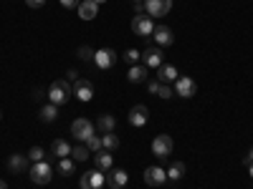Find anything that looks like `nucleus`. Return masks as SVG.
I'll use <instances>...</instances> for the list:
<instances>
[{"label":"nucleus","instance_id":"nucleus-7","mask_svg":"<svg viewBox=\"0 0 253 189\" xmlns=\"http://www.w3.org/2000/svg\"><path fill=\"white\" fill-rule=\"evenodd\" d=\"M74 96L79 101H91L94 98V83L89 78H76L74 81Z\"/></svg>","mask_w":253,"mask_h":189},{"label":"nucleus","instance_id":"nucleus-37","mask_svg":"<svg viewBox=\"0 0 253 189\" xmlns=\"http://www.w3.org/2000/svg\"><path fill=\"white\" fill-rule=\"evenodd\" d=\"M243 164H246V166H251V164H253V149H251V152H248V157H246V159H243Z\"/></svg>","mask_w":253,"mask_h":189},{"label":"nucleus","instance_id":"nucleus-42","mask_svg":"<svg viewBox=\"0 0 253 189\" xmlns=\"http://www.w3.org/2000/svg\"><path fill=\"white\" fill-rule=\"evenodd\" d=\"M0 116H3V114H0Z\"/></svg>","mask_w":253,"mask_h":189},{"label":"nucleus","instance_id":"nucleus-33","mask_svg":"<svg viewBox=\"0 0 253 189\" xmlns=\"http://www.w3.org/2000/svg\"><path fill=\"white\" fill-rule=\"evenodd\" d=\"M147 91L157 94V91H160V81H157V78H155V81H147Z\"/></svg>","mask_w":253,"mask_h":189},{"label":"nucleus","instance_id":"nucleus-35","mask_svg":"<svg viewBox=\"0 0 253 189\" xmlns=\"http://www.w3.org/2000/svg\"><path fill=\"white\" fill-rule=\"evenodd\" d=\"M26 5H28V8H43L46 0H26Z\"/></svg>","mask_w":253,"mask_h":189},{"label":"nucleus","instance_id":"nucleus-1","mask_svg":"<svg viewBox=\"0 0 253 189\" xmlns=\"http://www.w3.org/2000/svg\"><path fill=\"white\" fill-rule=\"evenodd\" d=\"M71 94H74V86L66 78H58V81H53L48 86V101L56 103V106H63V103L71 98Z\"/></svg>","mask_w":253,"mask_h":189},{"label":"nucleus","instance_id":"nucleus-31","mask_svg":"<svg viewBox=\"0 0 253 189\" xmlns=\"http://www.w3.org/2000/svg\"><path fill=\"white\" fill-rule=\"evenodd\" d=\"M157 96H160V98H170V96H172V86H170V83H160Z\"/></svg>","mask_w":253,"mask_h":189},{"label":"nucleus","instance_id":"nucleus-17","mask_svg":"<svg viewBox=\"0 0 253 189\" xmlns=\"http://www.w3.org/2000/svg\"><path fill=\"white\" fill-rule=\"evenodd\" d=\"M155 40H157V46L162 48V46H172V40H175V35H172V31L167 28V26H155Z\"/></svg>","mask_w":253,"mask_h":189},{"label":"nucleus","instance_id":"nucleus-29","mask_svg":"<svg viewBox=\"0 0 253 189\" xmlns=\"http://www.w3.org/2000/svg\"><path fill=\"white\" fill-rule=\"evenodd\" d=\"M43 149H41V146H31V149H28V159L36 164V161H43Z\"/></svg>","mask_w":253,"mask_h":189},{"label":"nucleus","instance_id":"nucleus-34","mask_svg":"<svg viewBox=\"0 0 253 189\" xmlns=\"http://www.w3.org/2000/svg\"><path fill=\"white\" fill-rule=\"evenodd\" d=\"M58 3H61L63 8L69 10V8H79V3H81V0H58Z\"/></svg>","mask_w":253,"mask_h":189},{"label":"nucleus","instance_id":"nucleus-5","mask_svg":"<svg viewBox=\"0 0 253 189\" xmlns=\"http://www.w3.org/2000/svg\"><path fill=\"white\" fill-rule=\"evenodd\" d=\"M28 174H31V179H33L36 184H48L53 169H51V164H46V161H36L31 169H28Z\"/></svg>","mask_w":253,"mask_h":189},{"label":"nucleus","instance_id":"nucleus-10","mask_svg":"<svg viewBox=\"0 0 253 189\" xmlns=\"http://www.w3.org/2000/svg\"><path fill=\"white\" fill-rule=\"evenodd\" d=\"M142 63L147 68H160L162 66V48L160 46H150L142 51Z\"/></svg>","mask_w":253,"mask_h":189},{"label":"nucleus","instance_id":"nucleus-36","mask_svg":"<svg viewBox=\"0 0 253 189\" xmlns=\"http://www.w3.org/2000/svg\"><path fill=\"white\" fill-rule=\"evenodd\" d=\"M134 13L142 15V13H144V3H134Z\"/></svg>","mask_w":253,"mask_h":189},{"label":"nucleus","instance_id":"nucleus-24","mask_svg":"<svg viewBox=\"0 0 253 189\" xmlns=\"http://www.w3.org/2000/svg\"><path fill=\"white\" fill-rule=\"evenodd\" d=\"M56 116H58V106H56V103H51V101H48L46 106L41 109V119L51 124V121H56Z\"/></svg>","mask_w":253,"mask_h":189},{"label":"nucleus","instance_id":"nucleus-13","mask_svg":"<svg viewBox=\"0 0 253 189\" xmlns=\"http://www.w3.org/2000/svg\"><path fill=\"white\" fill-rule=\"evenodd\" d=\"M126 119H129L132 126H144L147 121H150V109H147L144 103H137V106L129 109V116H126Z\"/></svg>","mask_w":253,"mask_h":189},{"label":"nucleus","instance_id":"nucleus-12","mask_svg":"<svg viewBox=\"0 0 253 189\" xmlns=\"http://www.w3.org/2000/svg\"><path fill=\"white\" fill-rule=\"evenodd\" d=\"M94 63L99 68H112L114 63H117V51L114 48H101V51H96V56H94Z\"/></svg>","mask_w":253,"mask_h":189},{"label":"nucleus","instance_id":"nucleus-27","mask_svg":"<svg viewBox=\"0 0 253 189\" xmlns=\"http://www.w3.org/2000/svg\"><path fill=\"white\" fill-rule=\"evenodd\" d=\"M74 169H76V161L74 159H69V157L58 159V172L61 174H74Z\"/></svg>","mask_w":253,"mask_h":189},{"label":"nucleus","instance_id":"nucleus-18","mask_svg":"<svg viewBox=\"0 0 253 189\" xmlns=\"http://www.w3.org/2000/svg\"><path fill=\"white\" fill-rule=\"evenodd\" d=\"M99 13V5L94 3V0H81L79 3V18L81 20H94Z\"/></svg>","mask_w":253,"mask_h":189},{"label":"nucleus","instance_id":"nucleus-6","mask_svg":"<svg viewBox=\"0 0 253 189\" xmlns=\"http://www.w3.org/2000/svg\"><path fill=\"white\" fill-rule=\"evenodd\" d=\"M175 94L182 96V98H193L198 94V83L190 78V76H177L175 81Z\"/></svg>","mask_w":253,"mask_h":189},{"label":"nucleus","instance_id":"nucleus-32","mask_svg":"<svg viewBox=\"0 0 253 189\" xmlns=\"http://www.w3.org/2000/svg\"><path fill=\"white\" fill-rule=\"evenodd\" d=\"M124 58H126V61H129V63H137V61L142 58V53H139L137 48H129V51H126V53H124Z\"/></svg>","mask_w":253,"mask_h":189},{"label":"nucleus","instance_id":"nucleus-4","mask_svg":"<svg viewBox=\"0 0 253 189\" xmlns=\"http://www.w3.org/2000/svg\"><path fill=\"white\" fill-rule=\"evenodd\" d=\"M104 184H107V174L99 172V169H91L86 174H81V179H79L81 189H101Z\"/></svg>","mask_w":253,"mask_h":189},{"label":"nucleus","instance_id":"nucleus-26","mask_svg":"<svg viewBox=\"0 0 253 189\" xmlns=\"http://www.w3.org/2000/svg\"><path fill=\"white\" fill-rule=\"evenodd\" d=\"M89 157H91V152H89L84 144H79V146H74V149H71V159H74V161H86Z\"/></svg>","mask_w":253,"mask_h":189},{"label":"nucleus","instance_id":"nucleus-25","mask_svg":"<svg viewBox=\"0 0 253 189\" xmlns=\"http://www.w3.org/2000/svg\"><path fill=\"white\" fill-rule=\"evenodd\" d=\"M101 146H104L107 152L119 149V136H114V131H112V134H104V136H101Z\"/></svg>","mask_w":253,"mask_h":189},{"label":"nucleus","instance_id":"nucleus-19","mask_svg":"<svg viewBox=\"0 0 253 189\" xmlns=\"http://www.w3.org/2000/svg\"><path fill=\"white\" fill-rule=\"evenodd\" d=\"M177 68L175 66H170V63H167V66H165V63H162V66L157 68V81L160 83H170V81H177Z\"/></svg>","mask_w":253,"mask_h":189},{"label":"nucleus","instance_id":"nucleus-9","mask_svg":"<svg viewBox=\"0 0 253 189\" xmlns=\"http://www.w3.org/2000/svg\"><path fill=\"white\" fill-rule=\"evenodd\" d=\"M144 10L150 13L152 18H162V15H167L172 10V0H147Z\"/></svg>","mask_w":253,"mask_h":189},{"label":"nucleus","instance_id":"nucleus-20","mask_svg":"<svg viewBox=\"0 0 253 189\" xmlns=\"http://www.w3.org/2000/svg\"><path fill=\"white\" fill-rule=\"evenodd\" d=\"M147 71L150 68H147L144 63H134V66L126 71V78H129L132 83H142V81H147Z\"/></svg>","mask_w":253,"mask_h":189},{"label":"nucleus","instance_id":"nucleus-30","mask_svg":"<svg viewBox=\"0 0 253 189\" xmlns=\"http://www.w3.org/2000/svg\"><path fill=\"white\" fill-rule=\"evenodd\" d=\"M76 53H79V58H81V61H94V56H96V51H91L89 46H81Z\"/></svg>","mask_w":253,"mask_h":189},{"label":"nucleus","instance_id":"nucleus-2","mask_svg":"<svg viewBox=\"0 0 253 189\" xmlns=\"http://www.w3.org/2000/svg\"><path fill=\"white\" fill-rule=\"evenodd\" d=\"M94 129H96V126H94L89 119H84V116H81V119H74V124H71V136L86 144V139L94 136Z\"/></svg>","mask_w":253,"mask_h":189},{"label":"nucleus","instance_id":"nucleus-14","mask_svg":"<svg viewBox=\"0 0 253 189\" xmlns=\"http://www.w3.org/2000/svg\"><path fill=\"white\" fill-rule=\"evenodd\" d=\"M126 182H129V174H126L124 169H112L107 172V187L109 189H122V187H126Z\"/></svg>","mask_w":253,"mask_h":189},{"label":"nucleus","instance_id":"nucleus-21","mask_svg":"<svg viewBox=\"0 0 253 189\" xmlns=\"http://www.w3.org/2000/svg\"><path fill=\"white\" fill-rule=\"evenodd\" d=\"M71 149H74V146H71L66 139H56V141L51 144V152H53V157H58V159L71 157Z\"/></svg>","mask_w":253,"mask_h":189},{"label":"nucleus","instance_id":"nucleus-23","mask_svg":"<svg viewBox=\"0 0 253 189\" xmlns=\"http://www.w3.org/2000/svg\"><path fill=\"white\" fill-rule=\"evenodd\" d=\"M185 177V161H172L170 169H167V179L170 182H180Z\"/></svg>","mask_w":253,"mask_h":189},{"label":"nucleus","instance_id":"nucleus-16","mask_svg":"<svg viewBox=\"0 0 253 189\" xmlns=\"http://www.w3.org/2000/svg\"><path fill=\"white\" fill-rule=\"evenodd\" d=\"M94 164H96V169H99V172H104V174H107V172L112 169V166H114L112 152H107V149L96 152V154H94Z\"/></svg>","mask_w":253,"mask_h":189},{"label":"nucleus","instance_id":"nucleus-22","mask_svg":"<svg viewBox=\"0 0 253 189\" xmlns=\"http://www.w3.org/2000/svg\"><path fill=\"white\" fill-rule=\"evenodd\" d=\"M94 126H96V129H99L101 134H112V131H114V126H117V119H114L112 114H104V116H99V119H96V124H94Z\"/></svg>","mask_w":253,"mask_h":189},{"label":"nucleus","instance_id":"nucleus-28","mask_svg":"<svg viewBox=\"0 0 253 189\" xmlns=\"http://www.w3.org/2000/svg\"><path fill=\"white\" fill-rule=\"evenodd\" d=\"M86 149H89V152H94V154H96V152H101V149H104V146H101V136H96V134H94V136H89V139H86Z\"/></svg>","mask_w":253,"mask_h":189},{"label":"nucleus","instance_id":"nucleus-8","mask_svg":"<svg viewBox=\"0 0 253 189\" xmlns=\"http://www.w3.org/2000/svg\"><path fill=\"white\" fill-rule=\"evenodd\" d=\"M132 31H134V35H142V38L152 35V33H155L152 18H150V15H137V18L132 20Z\"/></svg>","mask_w":253,"mask_h":189},{"label":"nucleus","instance_id":"nucleus-3","mask_svg":"<svg viewBox=\"0 0 253 189\" xmlns=\"http://www.w3.org/2000/svg\"><path fill=\"white\" fill-rule=\"evenodd\" d=\"M172 136H167V134H160V136H155L152 139V154L157 157V159H167L172 154Z\"/></svg>","mask_w":253,"mask_h":189},{"label":"nucleus","instance_id":"nucleus-41","mask_svg":"<svg viewBox=\"0 0 253 189\" xmlns=\"http://www.w3.org/2000/svg\"><path fill=\"white\" fill-rule=\"evenodd\" d=\"M132 3H142V0H132Z\"/></svg>","mask_w":253,"mask_h":189},{"label":"nucleus","instance_id":"nucleus-39","mask_svg":"<svg viewBox=\"0 0 253 189\" xmlns=\"http://www.w3.org/2000/svg\"><path fill=\"white\" fill-rule=\"evenodd\" d=\"M248 174H251V179H253V164L248 166Z\"/></svg>","mask_w":253,"mask_h":189},{"label":"nucleus","instance_id":"nucleus-11","mask_svg":"<svg viewBox=\"0 0 253 189\" xmlns=\"http://www.w3.org/2000/svg\"><path fill=\"white\" fill-rule=\"evenodd\" d=\"M144 182L150 187H162L167 182V172L162 169V166H147L144 169Z\"/></svg>","mask_w":253,"mask_h":189},{"label":"nucleus","instance_id":"nucleus-38","mask_svg":"<svg viewBox=\"0 0 253 189\" xmlns=\"http://www.w3.org/2000/svg\"><path fill=\"white\" fill-rule=\"evenodd\" d=\"M0 189H8V184H5V179H0Z\"/></svg>","mask_w":253,"mask_h":189},{"label":"nucleus","instance_id":"nucleus-15","mask_svg":"<svg viewBox=\"0 0 253 189\" xmlns=\"http://www.w3.org/2000/svg\"><path fill=\"white\" fill-rule=\"evenodd\" d=\"M28 154H10L8 157V169L13 172V174H23L26 169H31L28 166Z\"/></svg>","mask_w":253,"mask_h":189},{"label":"nucleus","instance_id":"nucleus-40","mask_svg":"<svg viewBox=\"0 0 253 189\" xmlns=\"http://www.w3.org/2000/svg\"><path fill=\"white\" fill-rule=\"evenodd\" d=\"M94 3H96V5H101V3H107V0H94Z\"/></svg>","mask_w":253,"mask_h":189}]
</instances>
